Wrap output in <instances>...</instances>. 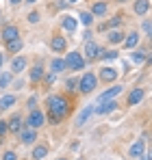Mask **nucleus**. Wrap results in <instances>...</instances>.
<instances>
[{"label":"nucleus","mask_w":152,"mask_h":160,"mask_svg":"<svg viewBox=\"0 0 152 160\" xmlns=\"http://www.w3.org/2000/svg\"><path fill=\"white\" fill-rule=\"evenodd\" d=\"M11 4H20V2H24V0H9Z\"/></svg>","instance_id":"a19ab883"},{"label":"nucleus","mask_w":152,"mask_h":160,"mask_svg":"<svg viewBox=\"0 0 152 160\" xmlns=\"http://www.w3.org/2000/svg\"><path fill=\"white\" fill-rule=\"evenodd\" d=\"M137 43H139V32H137V30L128 32V37H124V48H128V50L135 48Z\"/></svg>","instance_id":"aec40b11"},{"label":"nucleus","mask_w":152,"mask_h":160,"mask_svg":"<svg viewBox=\"0 0 152 160\" xmlns=\"http://www.w3.org/2000/svg\"><path fill=\"white\" fill-rule=\"evenodd\" d=\"M59 160H65V158H59Z\"/></svg>","instance_id":"49530a36"},{"label":"nucleus","mask_w":152,"mask_h":160,"mask_svg":"<svg viewBox=\"0 0 152 160\" xmlns=\"http://www.w3.org/2000/svg\"><path fill=\"white\" fill-rule=\"evenodd\" d=\"M144 32H146V35H150V20H146V22H144Z\"/></svg>","instance_id":"4c0bfd02"},{"label":"nucleus","mask_w":152,"mask_h":160,"mask_svg":"<svg viewBox=\"0 0 152 160\" xmlns=\"http://www.w3.org/2000/svg\"><path fill=\"white\" fill-rule=\"evenodd\" d=\"M122 18H124V15H120V13H117V15H113V18H111V20H109V22H104V24H100V26H98V30H109V28H117V26H122Z\"/></svg>","instance_id":"dca6fc26"},{"label":"nucleus","mask_w":152,"mask_h":160,"mask_svg":"<svg viewBox=\"0 0 152 160\" xmlns=\"http://www.w3.org/2000/svg\"><path fill=\"white\" fill-rule=\"evenodd\" d=\"M83 39H85V41H89V39H91V30H85V35H83Z\"/></svg>","instance_id":"58836bf2"},{"label":"nucleus","mask_w":152,"mask_h":160,"mask_svg":"<svg viewBox=\"0 0 152 160\" xmlns=\"http://www.w3.org/2000/svg\"><path fill=\"white\" fill-rule=\"evenodd\" d=\"M26 65H28L26 56H15V58L11 61V74H22L26 69Z\"/></svg>","instance_id":"f8f14e48"},{"label":"nucleus","mask_w":152,"mask_h":160,"mask_svg":"<svg viewBox=\"0 0 152 160\" xmlns=\"http://www.w3.org/2000/svg\"><path fill=\"white\" fill-rule=\"evenodd\" d=\"M122 91H124V87H122V84H117V87H111V89L102 91L100 98H98V104H100V102H109V100H115V98H117Z\"/></svg>","instance_id":"0eeeda50"},{"label":"nucleus","mask_w":152,"mask_h":160,"mask_svg":"<svg viewBox=\"0 0 152 160\" xmlns=\"http://www.w3.org/2000/svg\"><path fill=\"white\" fill-rule=\"evenodd\" d=\"M106 39H109V43H113V46H115V43H122V41H124V32H122V30H111Z\"/></svg>","instance_id":"393cba45"},{"label":"nucleus","mask_w":152,"mask_h":160,"mask_svg":"<svg viewBox=\"0 0 152 160\" xmlns=\"http://www.w3.org/2000/svg\"><path fill=\"white\" fill-rule=\"evenodd\" d=\"M76 84H78V80H76V78L65 80V87H68V91H74V89H76Z\"/></svg>","instance_id":"72a5a7b5"},{"label":"nucleus","mask_w":152,"mask_h":160,"mask_svg":"<svg viewBox=\"0 0 152 160\" xmlns=\"http://www.w3.org/2000/svg\"><path fill=\"white\" fill-rule=\"evenodd\" d=\"M9 132V128H7V121H0V138L4 136V134Z\"/></svg>","instance_id":"e433bc0d"},{"label":"nucleus","mask_w":152,"mask_h":160,"mask_svg":"<svg viewBox=\"0 0 152 160\" xmlns=\"http://www.w3.org/2000/svg\"><path fill=\"white\" fill-rule=\"evenodd\" d=\"M91 112H94V106H85V108H83V110L78 112V117H76V128H83V126L89 121Z\"/></svg>","instance_id":"4468645a"},{"label":"nucleus","mask_w":152,"mask_h":160,"mask_svg":"<svg viewBox=\"0 0 152 160\" xmlns=\"http://www.w3.org/2000/svg\"><path fill=\"white\" fill-rule=\"evenodd\" d=\"M50 50L52 52H65L68 50V41H65L63 35H54L50 39Z\"/></svg>","instance_id":"6e6552de"},{"label":"nucleus","mask_w":152,"mask_h":160,"mask_svg":"<svg viewBox=\"0 0 152 160\" xmlns=\"http://www.w3.org/2000/svg\"><path fill=\"white\" fill-rule=\"evenodd\" d=\"M68 2H78V0H68Z\"/></svg>","instance_id":"c03bdc74"},{"label":"nucleus","mask_w":152,"mask_h":160,"mask_svg":"<svg viewBox=\"0 0 152 160\" xmlns=\"http://www.w3.org/2000/svg\"><path fill=\"white\" fill-rule=\"evenodd\" d=\"M44 123H46V115H44L41 110L33 108V110L28 112V117H26V126L33 128V130H37V128H41Z\"/></svg>","instance_id":"20e7f679"},{"label":"nucleus","mask_w":152,"mask_h":160,"mask_svg":"<svg viewBox=\"0 0 152 160\" xmlns=\"http://www.w3.org/2000/svg\"><path fill=\"white\" fill-rule=\"evenodd\" d=\"M100 54H102V48L96 43V41H85V61H96V58H100Z\"/></svg>","instance_id":"39448f33"},{"label":"nucleus","mask_w":152,"mask_h":160,"mask_svg":"<svg viewBox=\"0 0 152 160\" xmlns=\"http://www.w3.org/2000/svg\"><path fill=\"white\" fill-rule=\"evenodd\" d=\"M0 37H2L4 43L7 41H13V39H20V28L15 26V24H7V26L0 30Z\"/></svg>","instance_id":"423d86ee"},{"label":"nucleus","mask_w":152,"mask_h":160,"mask_svg":"<svg viewBox=\"0 0 152 160\" xmlns=\"http://www.w3.org/2000/svg\"><path fill=\"white\" fill-rule=\"evenodd\" d=\"M7 128H9L11 132H20V130H22V117H20V115H13V117L7 121Z\"/></svg>","instance_id":"6ab92c4d"},{"label":"nucleus","mask_w":152,"mask_h":160,"mask_svg":"<svg viewBox=\"0 0 152 160\" xmlns=\"http://www.w3.org/2000/svg\"><path fill=\"white\" fill-rule=\"evenodd\" d=\"M20 141H22L24 145H33V143L37 141V130H33V128L20 130Z\"/></svg>","instance_id":"ddd939ff"},{"label":"nucleus","mask_w":152,"mask_h":160,"mask_svg":"<svg viewBox=\"0 0 152 160\" xmlns=\"http://www.w3.org/2000/svg\"><path fill=\"white\" fill-rule=\"evenodd\" d=\"M35 106H37V98H35V95H30V98L26 100V108H28V110H33Z\"/></svg>","instance_id":"473e14b6"},{"label":"nucleus","mask_w":152,"mask_h":160,"mask_svg":"<svg viewBox=\"0 0 152 160\" xmlns=\"http://www.w3.org/2000/svg\"><path fill=\"white\" fill-rule=\"evenodd\" d=\"M41 76H44V67L37 63L33 69H30V74H28V78H30V82H39L41 80Z\"/></svg>","instance_id":"412c9836"},{"label":"nucleus","mask_w":152,"mask_h":160,"mask_svg":"<svg viewBox=\"0 0 152 160\" xmlns=\"http://www.w3.org/2000/svg\"><path fill=\"white\" fill-rule=\"evenodd\" d=\"M139 160H150V154H141V156H139Z\"/></svg>","instance_id":"ea45409f"},{"label":"nucleus","mask_w":152,"mask_h":160,"mask_svg":"<svg viewBox=\"0 0 152 160\" xmlns=\"http://www.w3.org/2000/svg\"><path fill=\"white\" fill-rule=\"evenodd\" d=\"M11 80H13V74H9V72L0 74V89H7L11 84Z\"/></svg>","instance_id":"c85d7f7f"},{"label":"nucleus","mask_w":152,"mask_h":160,"mask_svg":"<svg viewBox=\"0 0 152 160\" xmlns=\"http://www.w3.org/2000/svg\"><path fill=\"white\" fill-rule=\"evenodd\" d=\"M78 160H80V158H78Z\"/></svg>","instance_id":"de8ad7c7"},{"label":"nucleus","mask_w":152,"mask_h":160,"mask_svg":"<svg viewBox=\"0 0 152 160\" xmlns=\"http://www.w3.org/2000/svg\"><path fill=\"white\" fill-rule=\"evenodd\" d=\"M46 112H48V119L50 123H61L70 112H72V102L65 100L63 95L54 93L46 98Z\"/></svg>","instance_id":"f257e3e1"},{"label":"nucleus","mask_w":152,"mask_h":160,"mask_svg":"<svg viewBox=\"0 0 152 160\" xmlns=\"http://www.w3.org/2000/svg\"><path fill=\"white\" fill-rule=\"evenodd\" d=\"M100 58H104V61H113V58H117V52L115 50H102V54H100Z\"/></svg>","instance_id":"c756f323"},{"label":"nucleus","mask_w":152,"mask_h":160,"mask_svg":"<svg viewBox=\"0 0 152 160\" xmlns=\"http://www.w3.org/2000/svg\"><path fill=\"white\" fill-rule=\"evenodd\" d=\"M41 78H44V82H46V84L50 87L52 82H54V74H52V72H50V74H46V76H41Z\"/></svg>","instance_id":"f704fd0d"},{"label":"nucleus","mask_w":152,"mask_h":160,"mask_svg":"<svg viewBox=\"0 0 152 160\" xmlns=\"http://www.w3.org/2000/svg\"><path fill=\"white\" fill-rule=\"evenodd\" d=\"M2 160H18V156H15V152H4Z\"/></svg>","instance_id":"c9c22d12"},{"label":"nucleus","mask_w":152,"mask_h":160,"mask_svg":"<svg viewBox=\"0 0 152 160\" xmlns=\"http://www.w3.org/2000/svg\"><path fill=\"white\" fill-rule=\"evenodd\" d=\"M63 61H65V69H72V72L85 69V58H83L80 52H68V56Z\"/></svg>","instance_id":"f03ea898"},{"label":"nucleus","mask_w":152,"mask_h":160,"mask_svg":"<svg viewBox=\"0 0 152 160\" xmlns=\"http://www.w3.org/2000/svg\"><path fill=\"white\" fill-rule=\"evenodd\" d=\"M26 20H28L30 24H39V13H37V11H30V13L26 15Z\"/></svg>","instance_id":"2f4dec72"},{"label":"nucleus","mask_w":152,"mask_h":160,"mask_svg":"<svg viewBox=\"0 0 152 160\" xmlns=\"http://www.w3.org/2000/svg\"><path fill=\"white\" fill-rule=\"evenodd\" d=\"M106 11H109V4L106 2H102V0H98V2H94V7H91V15L94 18H102V15H106Z\"/></svg>","instance_id":"2eb2a0df"},{"label":"nucleus","mask_w":152,"mask_h":160,"mask_svg":"<svg viewBox=\"0 0 152 160\" xmlns=\"http://www.w3.org/2000/svg\"><path fill=\"white\" fill-rule=\"evenodd\" d=\"M4 46H7V50H9V52H20V50H22V39H13V41H7V43H4Z\"/></svg>","instance_id":"bb28decb"},{"label":"nucleus","mask_w":152,"mask_h":160,"mask_svg":"<svg viewBox=\"0 0 152 160\" xmlns=\"http://www.w3.org/2000/svg\"><path fill=\"white\" fill-rule=\"evenodd\" d=\"M78 18H80V22H83V26H91V22H94V15H91L89 11H80Z\"/></svg>","instance_id":"cd10ccee"},{"label":"nucleus","mask_w":152,"mask_h":160,"mask_svg":"<svg viewBox=\"0 0 152 160\" xmlns=\"http://www.w3.org/2000/svg\"><path fill=\"white\" fill-rule=\"evenodd\" d=\"M117 106H120V104H117L115 100H109V102H100L98 106H94V110H96L98 115H109V112H113Z\"/></svg>","instance_id":"9b49d317"},{"label":"nucleus","mask_w":152,"mask_h":160,"mask_svg":"<svg viewBox=\"0 0 152 160\" xmlns=\"http://www.w3.org/2000/svg\"><path fill=\"white\" fill-rule=\"evenodd\" d=\"M144 95H146V91L141 89V87H135L130 93H128V100H126V104L128 106H135V104H139L141 100H144Z\"/></svg>","instance_id":"9d476101"},{"label":"nucleus","mask_w":152,"mask_h":160,"mask_svg":"<svg viewBox=\"0 0 152 160\" xmlns=\"http://www.w3.org/2000/svg\"><path fill=\"white\" fill-rule=\"evenodd\" d=\"M30 156H33V160H44L46 156H48V147H46V145H37V147L33 149Z\"/></svg>","instance_id":"4be33fe9"},{"label":"nucleus","mask_w":152,"mask_h":160,"mask_svg":"<svg viewBox=\"0 0 152 160\" xmlns=\"http://www.w3.org/2000/svg\"><path fill=\"white\" fill-rule=\"evenodd\" d=\"M96 87H98V78H96L91 72H87L83 78L78 80V89H80V93H85V95H87V93H91Z\"/></svg>","instance_id":"7ed1b4c3"},{"label":"nucleus","mask_w":152,"mask_h":160,"mask_svg":"<svg viewBox=\"0 0 152 160\" xmlns=\"http://www.w3.org/2000/svg\"><path fill=\"white\" fill-rule=\"evenodd\" d=\"M148 58V52H133V61L135 63H144Z\"/></svg>","instance_id":"7c9ffc66"},{"label":"nucleus","mask_w":152,"mask_h":160,"mask_svg":"<svg viewBox=\"0 0 152 160\" xmlns=\"http://www.w3.org/2000/svg\"><path fill=\"white\" fill-rule=\"evenodd\" d=\"M65 69V61L63 58H52L50 61V72L52 74H59V72H63Z\"/></svg>","instance_id":"b1692460"},{"label":"nucleus","mask_w":152,"mask_h":160,"mask_svg":"<svg viewBox=\"0 0 152 160\" xmlns=\"http://www.w3.org/2000/svg\"><path fill=\"white\" fill-rule=\"evenodd\" d=\"M13 104H15V95L9 93V95H4V98L0 100V110H7V108H11Z\"/></svg>","instance_id":"a878e982"},{"label":"nucleus","mask_w":152,"mask_h":160,"mask_svg":"<svg viewBox=\"0 0 152 160\" xmlns=\"http://www.w3.org/2000/svg\"><path fill=\"white\" fill-rule=\"evenodd\" d=\"M2 61H4V54L0 52V67H2Z\"/></svg>","instance_id":"79ce46f5"},{"label":"nucleus","mask_w":152,"mask_h":160,"mask_svg":"<svg viewBox=\"0 0 152 160\" xmlns=\"http://www.w3.org/2000/svg\"><path fill=\"white\" fill-rule=\"evenodd\" d=\"M133 11H135L137 15H146V13L150 11V0H135Z\"/></svg>","instance_id":"f3484780"},{"label":"nucleus","mask_w":152,"mask_h":160,"mask_svg":"<svg viewBox=\"0 0 152 160\" xmlns=\"http://www.w3.org/2000/svg\"><path fill=\"white\" fill-rule=\"evenodd\" d=\"M117 2H126V0H117Z\"/></svg>","instance_id":"a18cd8bd"},{"label":"nucleus","mask_w":152,"mask_h":160,"mask_svg":"<svg viewBox=\"0 0 152 160\" xmlns=\"http://www.w3.org/2000/svg\"><path fill=\"white\" fill-rule=\"evenodd\" d=\"M61 26H63V30H68V32H74L76 30V20L70 18V15H65V18L61 20Z\"/></svg>","instance_id":"5701e85b"},{"label":"nucleus","mask_w":152,"mask_h":160,"mask_svg":"<svg viewBox=\"0 0 152 160\" xmlns=\"http://www.w3.org/2000/svg\"><path fill=\"white\" fill-rule=\"evenodd\" d=\"M120 76V72L115 69V67H102L100 69V74L96 76L98 80H102V82H113V80Z\"/></svg>","instance_id":"1a4fd4ad"},{"label":"nucleus","mask_w":152,"mask_h":160,"mask_svg":"<svg viewBox=\"0 0 152 160\" xmlns=\"http://www.w3.org/2000/svg\"><path fill=\"white\" fill-rule=\"evenodd\" d=\"M144 145H146V141H137V143H133V145H130V152H128V156L137 160L139 156H141V154H144Z\"/></svg>","instance_id":"a211bd4d"},{"label":"nucleus","mask_w":152,"mask_h":160,"mask_svg":"<svg viewBox=\"0 0 152 160\" xmlns=\"http://www.w3.org/2000/svg\"><path fill=\"white\" fill-rule=\"evenodd\" d=\"M24 2H28V4H33V2H37V0H24Z\"/></svg>","instance_id":"37998d69"}]
</instances>
